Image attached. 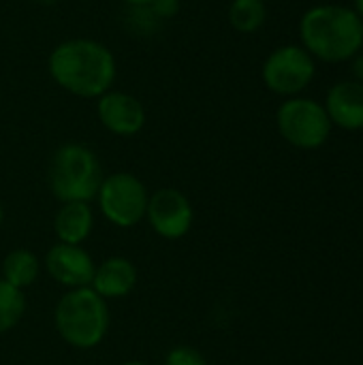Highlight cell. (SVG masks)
<instances>
[{
    "label": "cell",
    "mask_w": 363,
    "mask_h": 365,
    "mask_svg": "<svg viewBox=\"0 0 363 365\" xmlns=\"http://www.w3.org/2000/svg\"><path fill=\"white\" fill-rule=\"evenodd\" d=\"M47 73L58 88L77 96L96 101L113 88L118 64L113 51L86 36H75L58 43L47 56Z\"/></svg>",
    "instance_id": "1"
},
{
    "label": "cell",
    "mask_w": 363,
    "mask_h": 365,
    "mask_svg": "<svg viewBox=\"0 0 363 365\" xmlns=\"http://www.w3.org/2000/svg\"><path fill=\"white\" fill-rule=\"evenodd\" d=\"M302 47L323 62L353 60L363 47V19L342 4L310 6L300 19Z\"/></svg>",
    "instance_id": "2"
},
{
    "label": "cell",
    "mask_w": 363,
    "mask_h": 365,
    "mask_svg": "<svg viewBox=\"0 0 363 365\" xmlns=\"http://www.w3.org/2000/svg\"><path fill=\"white\" fill-rule=\"evenodd\" d=\"M109 304L90 287L66 291L53 308V327L64 344L77 351L96 349L109 331Z\"/></svg>",
    "instance_id": "3"
},
{
    "label": "cell",
    "mask_w": 363,
    "mask_h": 365,
    "mask_svg": "<svg viewBox=\"0 0 363 365\" xmlns=\"http://www.w3.org/2000/svg\"><path fill=\"white\" fill-rule=\"evenodd\" d=\"M105 173L98 156L83 143L68 141L56 148L47 167V186L56 201L92 203Z\"/></svg>",
    "instance_id": "4"
},
{
    "label": "cell",
    "mask_w": 363,
    "mask_h": 365,
    "mask_svg": "<svg viewBox=\"0 0 363 365\" xmlns=\"http://www.w3.org/2000/svg\"><path fill=\"white\" fill-rule=\"evenodd\" d=\"M148 186L128 171H116L103 178L96 192V205L103 218L118 229H133L145 220Z\"/></svg>",
    "instance_id": "5"
},
{
    "label": "cell",
    "mask_w": 363,
    "mask_h": 365,
    "mask_svg": "<svg viewBox=\"0 0 363 365\" xmlns=\"http://www.w3.org/2000/svg\"><path fill=\"white\" fill-rule=\"evenodd\" d=\"M278 133L300 150H317L332 135V120L325 107L308 96H291L276 111Z\"/></svg>",
    "instance_id": "6"
},
{
    "label": "cell",
    "mask_w": 363,
    "mask_h": 365,
    "mask_svg": "<svg viewBox=\"0 0 363 365\" xmlns=\"http://www.w3.org/2000/svg\"><path fill=\"white\" fill-rule=\"evenodd\" d=\"M315 58L302 45L276 47L263 62L261 79L278 96H300L315 79Z\"/></svg>",
    "instance_id": "7"
},
{
    "label": "cell",
    "mask_w": 363,
    "mask_h": 365,
    "mask_svg": "<svg viewBox=\"0 0 363 365\" xmlns=\"http://www.w3.org/2000/svg\"><path fill=\"white\" fill-rule=\"evenodd\" d=\"M145 222L158 237L178 242L190 233L195 222V207L182 190L165 186L156 192H150Z\"/></svg>",
    "instance_id": "8"
},
{
    "label": "cell",
    "mask_w": 363,
    "mask_h": 365,
    "mask_svg": "<svg viewBox=\"0 0 363 365\" xmlns=\"http://www.w3.org/2000/svg\"><path fill=\"white\" fill-rule=\"evenodd\" d=\"M96 118L101 126L116 137H135L145 126V107L143 103L122 90H109L96 98Z\"/></svg>",
    "instance_id": "9"
},
{
    "label": "cell",
    "mask_w": 363,
    "mask_h": 365,
    "mask_svg": "<svg viewBox=\"0 0 363 365\" xmlns=\"http://www.w3.org/2000/svg\"><path fill=\"white\" fill-rule=\"evenodd\" d=\"M43 269L66 291L90 287L96 263L83 246L56 242L43 257Z\"/></svg>",
    "instance_id": "10"
},
{
    "label": "cell",
    "mask_w": 363,
    "mask_h": 365,
    "mask_svg": "<svg viewBox=\"0 0 363 365\" xmlns=\"http://www.w3.org/2000/svg\"><path fill=\"white\" fill-rule=\"evenodd\" d=\"M139 282V272L135 263L126 257H107L105 261L96 263L90 289L98 293L105 302L124 299L128 297Z\"/></svg>",
    "instance_id": "11"
},
{
    "label": "cell",
    "mask_w": 363,
    "mask_h": 365,
    "mask_svg": "<svg viewBox=\"0 0 363 365\" xmlns=\"http://www.w3.org/2000/svg\"><path fill=\"white\" fill-rule=\"evenodd\" d=\"M325 111L342 130H362L363 128V83L355 79L338 81L329 88L325 98Z\"/></svg>",
    "instance_id": "12"
},
{
    "label": "cell",
    "mask_w": 363,
    "mask_h": 365,
    "mask_svg": "<svg viewBox=\"0 0 363 365\" xmlns=\"http://www.w3.org/2000/svg\"><path fill=\"white\" fill-rule=\"evenodd\" d=\"M94 229V212L90 203L71 201L60 203L58 212L53 214V233L56 242L83 246V242L92 235Z\"/></svg>",
    "instance_id": "13"
},
{
    "label": "cell",
    "mask_w": 363,
    "mask_h": 365,
    "mask_svg": "<svg viewBox=\"0 0 363 365\" xmlns=\"http://www.w3.org/2000/svg\"><path fill=\"white\" fill-rule=\"evenodd\" d=\"M43 269V261L28 248H13L4 255L0 272H2V280L19 291H26L28 287H32Z\"/></svg>",
    "instance_id": "14"
},
{
    "label": "cell",
    "mask_w": 363,
    "mask_h": 365,
    "mask_svg": "<svg viewBox=\"0 0 363 365\" xmlns=\"http://www.w3.org/2000/svg\"><path fill=\"white\" fill-rule=\"evenodd\" d=\"M229 24L242 34H252L263 28L267 19V6L263 0H233L227 11Z\"/></svg>",
    "instance_id": "15"
},
{
    "label": "cell",
    "mask_w": 363,
    "mask_h": 365,
    "mask_svg": "<svg viewBox=\"0 0 363 365\" xmlns=\"http://www.w3.org/2000/svg\"><path fill=\"white\" fill-rule=\"evenodd\" d=\"M26 297H24V291L6 284L2 278H0V336L13 331L19 321L24 319L26 314Z\"/></svg>",
    "instance_id": "16"
},
{
    "label": "cell",
    "mask_w": 363,
    "mask_h": 365,
    "mask_svg": "<svg viewBox=\"0 0 363 365\" xmlns=\"http://www.w3.org/2000/svg\"><path fill=\"white\" fill-rule=\"evenodd\" d=\"M163 21L152 13L150 6H128V28L137 34H150L158 30Z\"/></svg>",
    "instance_id": "17"
},
{
    "label": "cell",
    "mask_w": 363,
    "mask_h": 365,
    "mask_svg": "<svg viewBox=\"0 0 363 365\" xmlns=\"http://www.w3.org/2000/svg\"><path fill=\"white\" fill-rule=\"evenodd\" d=\"M165 365H208V359L199 349L188 344H178L167 351Z\"/></svg>",
    "instance_id": "18"
},
{
    "label": "cell",
    "mask_w": 363,
    "mask_h": 365,
    "mask_svg": "<svg viewBox=\"0 0 363 365\" xmlns=\"http://www.w3.org/2000/svg\"><path fill=\"white\" fill-rule=\"evenodd\" d=\"M152 9V13L160 19V21H167V19H173L178 13H180V0H152L148 4Z\"/></svg>",
    "instance_id": "19"
},
{
    "label": "cell",
    "mask_w": 363,
    "mask_h": 365,
    "mask_svg": "<svg viewBox=\"0 0 363 365\" xmlns=\"http://www.w3.org/2000/svg\"><path fill=\"white\" fill-rule=\"evenodd\" d=\"M353 75H355V81L363 83V51H359L355 58H353Z\"/></svg>",
    "instance_id": "20"
},
{
    "label": "cell",
    "mask_w": 363,
    "mask_h": 365,
    "mask_svg": "<svg viewBox=\"0 0 363 365\" xmlns=\"http://www.w3.org/2000/svg\"><path fill=\"white\" fill-rule=\"evenodd\" d=\"M126 6H148L152 0H122Z\"/></svg>",
    "instance_id": "21"
},
{
    "label": "cell",
    "mask_w": 363,
    "mask_h": 365,
    "mask_svg": "<svg viewBox=\"0 0 363 365\" xmlns=\"http://www.w3.org/2000/svg\"><path fill=\"white\" fill-rule=\"evenodd\" d=\"M353 11L363 19V0H353Z\"/></svg>",
    "instance_id": "22"
},
{
    "label": "cell",
    "mask_w": 363,
    "mask_h": 365,
    "mask_svg": "<svg viewBox=\"0 0 363 365\" xmlns=\"http://www.w3.org/2000/svg\"><path fill=\"white\" fill-rule=\"evenodd\" d=\"M32 2H36V4H56L60 0H32Z\"/></svg>",
    "instance_id": "23"
},
{
    "label": "cell",
    "mask_w": 363,
    "mask_h": 365,
    "mask_svg": "<svg viewBox=\"0 0 363 365\" xmlns=\"http://www.w3.org/2000/svg\"><path fill=\"white\" fill-rule=\"evenodd\" d=\"M120 365H148L145 361H139V359H133V361H124V364Z\"/></svg>",
    "instance_id": "24"
},
{
    "label": "cell",
    "mask_w": 363,
    "mask_h": 365,
    "mask_svg": "<svg viewBox=\"0 0 363 365\" xmlns=\"http://www.w3.org/2000/svg\"><path fill=\"white\" fill-rule=\"evenodd\" d=\"M2 222H4V207H2V203H0V227H2Z\"/></svg>",
    "instance_id": "25"
},
{
    "label": "cell",
    "mask_w": 363,
    "mask_h": 365,
    "mask_svg": "<svg viewBox=\"0 0 363 365\" xmlns=\"http://www.w3.org/2000/svg\"><path fill=\"white\" fill-rule=\"evenodd\" d=\"M263 2H267V0H263Z\"/></svg>",
    "instance_id": "26"
}]
</instances>
